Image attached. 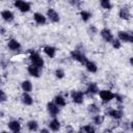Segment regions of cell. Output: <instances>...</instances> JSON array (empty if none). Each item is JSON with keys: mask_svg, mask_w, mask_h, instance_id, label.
<instances>
[{"mask_svg": "<svg viewBox=\"0 0 133 133\" xmlns=\"http://www.w3.org/2000/svg\"><path fill=\"white\" fill-rule=\"evenodd\" d=\"M86 109H87V112H88L89 114H91V115L101 112V107H100L97 103H90V104H88Z\"/></svg>", "mask_w": 133, "mask_h": 133, "instance_id": "cell-27", "label": "cell"}, {"mask_svg": "<svg viewBox=\"0 0 133 133\" xmlns=\"http://www.w3.org/2000/svg\"><path fill=\"white\" fill-rule=\"evenodd\" d=\"M99 91H100V87H99L98 83L94 82V81H90V82L87 83L86 89H85L84 92H85V95L87 97H95V96H97L99 94Z\"/></svg>", "mask_w": 133, "mask_h": 133, "instance_id": "cell-11", "label": "cell"}, {"mask_svg": "<svg viewBox=\"0 0 133 133\" xmlns=\"http://www.w3.org/2000/svg\"><path fill=\"white\" fill-rule=\"evenodd\" d=\"M39 132H46V133H48V132H50V129L49 128H42V129H39Z\"/></svg>", "mask_w": 133, "mask_h": 133, "instance_id": "cell-37", "label": "cell"}, {"mask_svg": "<svg viewBox=\"0 0 133 133\" xmlns=\"http://www.w3.org/2000/svg\"><path fill=\"white\" fill-rule=\"evenodd\" d=\"M53 102H54L56 105H58L60 108L65 107V106H66V103H68V102H66V98H65L64 96L60 95V94L54 96V98H53Z\"/></svg>", "mask_w": 133, "mask_h": 133, "instance_id": "cell-24", "label": "cell"}, {"mask_svg": "<svg viewBox=\"0 0 133 133\" xmlns=\"http://www.w3.org/2000/svg\"><path fill=\"white\" fill-rule=\"evenodd\" d=\"M27 73L32 78H39L42 76V69L32 63H29L27 65Z\"/></svg>", "mask_w": 133, "mask_h": 133, "instance_id": "cell-14", "label": "cell"}, {"mask_svg": "<svg viewBox=\"0 0 133 133\" xmlns=\"http://www.w3.org/2000/svg\"><path fill=\"white\" fill-rule=\"evenodd\" d=\"M105 115L110 117L111 119L121 122L124 118V116H125V111H124L123 107H116V108L107 107L105 109Z\"/></svg>", "mask_w": 133, "mask_h": 133, "instance_id": "cell-1", "label": "cell"}, {"mask_svg": "<svg viewBox=\"0 0 133 133\" xmlns=\"http://www.w3.org/2000/svg\"><path fill=\"white\" fill-rule=\"evenodd\" d=\"M79 131L80 132H85V133H94V132L97 131V129H96V126L91 123V124H86V125L81 126Z\"/></svg>", "mask_w": 133, "mask_h": 133, "instance_id": "cell-28", "label": "cell"}, {"mask_svg": "<svg viewBox=\"0 0 133 133\" xmlns=\"http://www.w3.org/2000/svg\"><path fill=\"white\" fill-rule=\"evenodd\" d=\"M98 96H99V98H100V100L103 104H108V103H110L111 101L114 100L115 92H113L111 89L103 88V89H100Z\"/></svg>", "mask_w": 133, "mask_h": 133, "instance_id": "cell-5", "label": "cell"}, {"mask_svg": "<svg viewBox=\"0 0 133 133\" xmlns=\"http://www.w3.org/2000/svg\"><path fill=\"white\" fill-rule=\"evenodd\" d=\"M0 33H1L2 36H4V35L6 34V30H5L4 26H1V27H0Z\"/></svg>", "mask_w": 133, "mask_h": 133, "instance_id": "cell-36", "label": "cell"}, {"mask_svg": "<svg viewBox=\"0 0 133 133\" xmlns=\"http://www.w3.org/2000/svg\"><path fill=\"white\" fill-rule=\"evenodd\" d=\"M117 16L121 20L123 21H129L131 19V11H130V8L126 5L119 7L118 9V12H117Z\"/></svg>", "mask_w": 133, "mask_h": 133, "instance_id": "cell-16", "label": "cell"}, {"mask_svg": "<svg viewBox=\"0 0 133 133\" xmlns=\"http://www.w3.org/2000/svg\"><path fill=\"white\" fill-rule=\"evenodd\" d=\"M69 4L76 9H80L82 6V0H69Z\"/></svg>", "mask_w": 133, "mask_h": 133, "instance_id": "cell-31", "label": "cell"}, {"mask_svg": "<svg viewBox=\"0 0 133 133\" xmlns=\"http://www.w3.org/2000/svg\"><path fill=\"white\" fill-rule=\"evenodd\" d=\"M87 31H88V33H89V34H92V35H95V34L99 33V29L97 28V26H95V25H92V24L88 26Z\"/></svg>", "mask_w": 133, "mask_h": 133, "instance_id": "cell-33", "label": "cell"}, {"mask_svg": "<svg viewBox=\"0 0 133 133\" xmlns=\"http://www.w3.org/2000/svg\"><path fill=\"white\" fill-rule=\"evenodd\" d=\"M48 128L52 132H58L61 130V122L57 117H51L48 123Z\"/></svg>", "mask_w": 133, "mask_h": 133, "instance_id": "cell-17", "label": "cell"}, {"mask_svg": "<svg viewBox=\"0 0 133 133\" xmlns=\"http://www.w3.org/2000/svg\"><path fill=\"white\" fill-rule=\"evenodd\" d=\"M79 16H80L81 21H83L84 23L89 22L90 19L92 18V14H91L89 10H86V9H80V11H79Z\"/></svg>", "mask_w": 133, "mask_h": 133, "instance_id": "cell-26", "label": "cell"}, {"mask_svg": "<svg viewBox=\"0 0 133 133\" xmlns=\"http://www.w3.org/2000/svg\"><path fill=\"white\" fill-rule=\"evenodd\" d=\"M1 19L5 23H11L15 20V14L10 9H3L1 11Z\"/></svg>", "mask_w": 133, "mask_h": 133, "instance_id": "cell-20", "label": "cell"}, {"mask_svg": "<svg viewBox=\"0 0 133 133\" xmlns=\"http://www.w3.org/2000/svg\"><path fill=\"white\" fill-rule=\"evenodd\" d=\"M124 96H122L121 94H115V98H114V100H115V102H116V104L117 105H121V104H123L124 103Z\"/></svg>", "mask_w": 133, "mask_h": 133, "instance_id": "cell-34", "label": "cell"}, {"mask_svg": "<svg viewBox=\"0 0 133 133\" xmlns=\"http://www.w3.org/2000/svg\"><path fill=\"white\" fill-rule=\"evenodd\" d=\"M26 128L30 132H36L39 131V124L36 119H29L26 123Z\"/></svg>", "mask_w": 133, "mask_h": 133, "instance_id": "cell-25", "label": "cell"}, {"mask_svg": "<svg viewBox=\"0 0 133 133\" xmlns=\"http://www.w3.org/2000/svg\"><path fill=\"white\" fill-rule=\"evenodd\" d=\"M20 100H21V103L25 106H32L33 103H34V99H33V97L31 96L30 92L23 91L21 97H20Z\"/></svg>", "mask_w": 133, "mask_h": 133, "instance_id": "cell-19", "label": "cell"}, {"mask_svg": "<svg viewBox=\"0 0 133 133\" xmlns=\"http://www.w3.org/2000/svg\"><path fill=\"white\" fill-rule=\"evenodd\" d=\"M105 116H106L105 114H101V113L94 114L92 117H91V123L97 127L102 126L104 124V122H105Z\"/></svg>", "mask_w": 133, "mask_h": 133, "instance_id": "cell-22", "label": "cell"}, {"mask_svg": "<svg viewBox=\"0 0 133 133\" xmlns=\"http://www.w3.org/2000/svg\"><path fill=\"white\" fill-rule=\"evenodd\" d=\"M32 18H33L34 23H35L36 25H39V26H44V25H46L47 22H48L47 16L44 15L43 12H39V11L34 12L33 16H32Z\"/></svg>", "mask_w": 133, "mask_h": 133, "instance_id": "cell-15", "label": "cell"}, {"mask_svg": "<svg viewBox=\"0 0 133 133\" xmlns=\"http://www.w3.org/2000/svg\"><path fill=\"white\" fill-rule=\"evenodd\" d=\"M54 76H55L56 79L61 80L65 77V71L62 68H56L55 71H54Z\"/></svg>", "mask_w": 133, "mask_h": 133, "instance_id": "cell-30", "label": "cell"}, {"mask_svg": "<svg viewBox=\"0 0 133 133\" xmlns=\"http://www.w3.org/2000/svg\"><path fill=\"white\" fill-rule=\"evenodd\" d=\"M7 100H8V96L6 95V92H5L3 89H1V97H0V102L3 104V103H5Z\"/></svg>", "mask_w": 133, "mask_h": 133, "instance_id": "cell-35", "label": "cell"}, {"mask_svg": "<svg viewBox=\"0 0 133 133\" xmlns=\"http://www.w3.org/2000/svg\"><path fill=\"white\" fill-rule=\"evenodd\" d=\"M7 129L8 131L10 132H14V133H18V132H21L22 131V124L19 119H10L7 122Z\"/></svg>", "mask_w": 133, "mask_h": 133, "instance_id": "cell-13", "label": "cell"}, {"mask_svg": "<svg viewBox=\"0 0 133 133\" xmlns=\"http://www.w3.org/2000/svg\"><path fill=\"white\" fill-rule=\"evenodd\" d=\"M20 87L22 89V91H25V92H31L33 90V83L28 80V79H25L21 82L20 84Z\"/></svg>", "mask_w": 133, "mask_h": 133, "instance_id": "cell-23", "label": "cell"}, {"mask_svg": "<svg viewBox=\"0 0 133 133\" xmlns=\"http://www.w3.org/2000/svg\"><path fill=\"white\" fill-rule=\"evenodd\" d=\"M12 5L22 14H26L31 10V4L26 0H12Z\"/></svg>", "mask_w": 133, "mask_h": 133, "instance_id": "cell-6", "label": "cell"}, {"mask_svg": "<svg viewBox=\"0 0 133 133\" xmlns=\"http://www.w3.org/2000/svg\"><path fill=\"white\" fill-rule=\"evenodd\" d=\"M129 63H130V65L133 68V56H131V57L129 58Z\"/></svg>", "mask_w": 133, "mask_h": 133, "instance_id": "cell-38", "label": "cell"}, {"mask_svg": "<svg viewBox=\"0 0 133 133\" xmlns=\"http://www.w3.org/2000/svg\"><path fill=\"white\" fill-rule=\"evenodd\" d=\"M46 16H47L48 21L51 22V23H53V24H57V23L60 22V16H59L58 11L55 10L54 8H52V7L47 8V10H46Z\"/></svg>", "mask_w": 133, "mask_h": 133, "instance_id": "cell-10", "label": "cell"}, {"mask_svg": "<svg viewBox=\"0 0 133 133\" xmlns=\"http://www.w3.org/2000/svg\"><path fill=\"white\" fill-rule=\"evenodd\" d=\"M117 38L122 43H129L133 44V31H127V30H119L116 33Z\"/></svg>", "mask_w": 133, "mask_h": 133, "instance_id": "cell-7", "label": "cell"}, {"mask_svg": "<svg viewBox=\"0 0 133 133\" xmlns=\"http://www.w3.org/2000/svg\"><path fill=\"white\" fill-rule=\"evenodd\" d=\"M99 2H100L101 7L105 10H111L112 7H113V5L111 3V0H99Z\"/></svg>", "mask_w": 133, "mask_h": 133, "instance_id": "cell-29", "label": "cell"}, {"mask_svg": "<svg viewBox=\"0 0 133 133\" xmlns=\"http://www.w3.org/2000/svg\"><path fill=\"white\" fill-rule=\"evenodd\" d=\"M46 109H47V112L48 114L51 116V117H57L60 113V107L58 105H56L53 100L48 102L47 105H46Z\"/></svg>", "mask_w": 133, "mask_h": 133, "instance_id": "cell-9", "label": "cell"}, {"mask_svg": "<svg viewBox=\"0 0 133 133\" xmlns=\"http://www.w3.org/2000/svg\"><path fill=\"white\" fill-rule=\"evenodd\" d=\"M130 130H132V131H133V119L130 122Z\"/></svg>", "mask_w": 133, "mask_h": 133, "instance_id": "cell-39", "label": "cell"}, {"mask_svg": "<svg viewBox=\"0 0 133 133\" xmlns=\"http://www.w3.org/2000/svg\"><path fill=\"white\" fill-rule=\"evenodd\" d=\"M85 92L80 89H72L70 91L71 101L76 105H82L85 100Z\"/></svg>", "mask_w": 133, "mask_h": 133, "instance_id": "cell-4", "label": "cell"}, {"mask_svg": "<svg viewBox=\"0 0 133 133\" xmlns=\"http://www.w3.org/2000/svg\"><path fill=\"white\" fill-rule=\"evenodd\" d=\"M84 68H85V70H86L88 73H90V74H95V73H97L98 70H99L98 64H97L94 60H90V59H87V61L84 63Z\"/></svg>", "mask_w": 133, "mask_h": 133, "instance_id": "cell-21", "label": "cell"}, {"mask_svg": "<svg viewBox=\"0 0 133 133\" xmlns=\"http://www.w3.org/2000/svg\"><path fill=\"white\" fill-rule=\"evenodd\" d=\"M6 47H7V49H8L10 52H16V53H18V52H20V51L22 50V45H21V43L19 42V39L15 38V37H10V38L7 39V42H6Z\"/></svg>", "mask_w": 133, "mask_h": 133, "instance_id": "cell-8", "label": "cell"}, {"mask_svg": "<svg viewBox=\"0 0 133 133\" xmlns=\"http://www.w3.org/2000/svg\"><path fill=\"white\" fill-rule=\"evenodd\" d=\"M43 52L47 57H49L50 59H53L57 54V48L52 45H46L43 47Z\"/></svg>", "mask_w": 133, "mask_h": 133, "instance_id": "cell-18", "label": "cell"}, {"mask_svg": "<svg viewBox=\"0 0 133 133\" xmlns=\"http://www.w3.org/2000/svg\"><path fill=\"white\" fill-rule=\"evenodd\" d=\"M70 58L75 60V61H77V62H79L82 65H84V63L88 59L86 54H85V52H84V50L83 49H79V48H75L74 50H72L70 52Z\"/></svg>", "mask_w": 133, "mask_h": 133, "instance_id": "cell-2", "label": "cell"}, {"mask_svg": "<svg viewBox=\"0 0 133 133\" xmlns=\"http://www.w3.org/2000/svg\"><path fill=\"white\" fill-rule=\"evenodd\" d=\"M28 54H29L28 55V58L30 60V63H32V64L41 68V69H43L45 66V59L43 58V56L38 52L30 49L28 51Z\"/></svg>", "mask_w": 133, "mask_h": 133, "instance_id": "cell-3", "label": "cell"}, {"mask_svg": "<svg viewBox=\"0 0 133 133\" xmlns=\"http://www.w3.org/2000/svg\"><path fill=\"white\" fill-rule=\"evenodd\" d=\"M99 33H100V36L102 37V39H103L105 43L110 44V43L113 41V38H114L113 32H112L111 29L108 28V27H103V28L99 31Z\"/></svg>", "mask_w": 133, "mask_h": 133, "instance_id": "cell-12", "label": "cell"}, {"mask_svg": "<svg viewBox=\"0 0 133 133\" xmlns=\"http://www.w3.org/2000/svg\"><path fill=\"white\" fill-rule=\"evenodd\" d=\"M110 45H111V47H112L113 49H115V50H118V49L122 48V42H121L117 37H114L113 41L110 43Z\"/></svg>", "mask_w": 133, "mask_h": 133, "instance_id": "cell-32", "label": "cell"}, {"mask_svg": "<svg viewBox=\"0 0 133 133\" xmlns=\"http://www.w3.org/2000/svg\"><path fill=\"white\" fill-rule=\"evenodd\" d=\"M0 117H4V113H3V111H2V110L0 111Z\"/></svg>", "mask_w": 133, "mask_h": 133, "instance_id": "cell-40", "label": "cell"}]
</instances>
